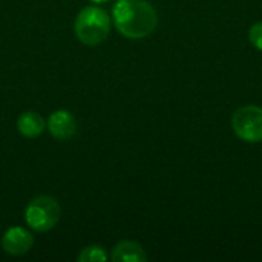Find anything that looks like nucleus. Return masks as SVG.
<instances>
[{
	"label": "nucleus",
	"mask_w": 262,
	"mask_h": 262,
	"mask_svg": "<svg viewBox=\"0 0 262 262\" xmlns=\"http://www.w3.org/2000/svg\"><path fill=\"white\" fill-rule=\"evenodd\" d=\"M112 18L118 32L127 38H144L158 25V14L146 0H118Z\"/></svg>",
	"instance_id": "f257e3e1"
},
{
	"label": "nucleus",
	"mask_w": 262,
	"mask_h": 262,
	"mask_svg": "<svg viewBox=\"0 0 262 262\" xmlns=\"http://www.w3.org/2000/svg\"><path fill=\"white\" fill-rule=\"evenodd\" d=\"M74 28L83 45L97 46L111 34V17L107 11L100 6H86L78 12Z\"/></svg>",
	"instance_id": "f03ea898"
},
{
	"label": "nucleus",
	"mask_w": 262,
	"mask_h": 262,
	"mask_svg": "<svg viewBox=\"0 0 262 262\" xmlns=\"http://www.w3.org/2000/svg\"><path fill=\"white\" fill-rule=\"evenodd\" d=\"M61 216V209L58 201L49 195H40L31 200L25 209V221L26 224L38 232H48L54 229Z\"/></svg>",
	"instance_id": "7ed1b4c3"
},
{
	"label": "nucleus",
	"mask_w": 262,
	"mask_h": 262,
	"mask_svg": "<svg viewBox=\"0 0 262 262\" xmlns=\"http://www.w3.org/2000/svg\"><path fill=\"white\" fill-rule=\"evenodd\" d=\"M232 127L238 138L246 143L262 141V107L247 104L235 111Z\"/></svg>",
	"instance_id": "20e7f679"
},
{
	"label": "nucleus",
	"mask_w": 262,
	"mask_h": 262,
	"mask_svg": "<svg viewBox=\"0 0 262 262\" xmlns=\"http://www.w3.org/2000/svg\"><path fill=\"white\" fill-rule=\"evenodd\" d=\"M34 236L23 227H11L2 236V249L11 256H21L31 250Z\"/></svg>",
	"instance_id": "39448f33"
},
{
	"label": "nucleus",
	"mask_w": 262,
	"mask_h": 262,
	"mask_svg": "<svg viewBox=\"0 0 262 262\" xmlns=\"http://www.w3.org/2000/svg\"><path fill=\"white\" fill-rule=\"evenodd\" d=\"M48 129L51 132V135L57 140L66 141L69 138H72L77 132V120L75 117L66 111V109H60L55 111L49 115L48 120Z\"/></svg>",
	"instance_id": "423d86ee"
},
{
	"label": "nucleus",
	"mask_w": 262,
	"mask_h": 262,
	"mask_svg": "<svg viewBox=\"0 0 262 262\" xmlns=\"http://www.w3.org/2000/svg\"><path fill=\"white\" fill-rule=\"evenodd\" d=\"M111 259L115 262H144L147 261V255L138 243L121 241L112 249Z\"/></svg>",
	"instance_id": "0eeeda50"
},
{
	"label": "nucleus",
	"mask_w": 262,
	"mask_h": 262,
	"mask_svg": "<svg viewBox=\"0 0 262 262\" xmlns=\"http://www.w3.org/2000/svg\"><path fill=\"white\" fill-rule=\"evenodd\" d=\"M17 129L25 138H35L43 134V130L46 129V123L38 112L28 111L18 117Z\"/></svg>",
	"instance_id": "6e6552de"
},
{
	"label": "nucleus",
	"mask_w": 262,
	"mask_h": 262,
	"mask_svg": "<svg viewBox=\"0 0 262 262\" xmlns=\"http://www.w3.org/2000/svg\"><path fill=\"white\" fill-rule=\"evenodd\" d=\"M77 259L78 262H104L109 259V256L101 246H89L80 252Z\"/></svg>",
	"instance_id": "1a4fd4ad"
},
{
	"label": "nucleus",
	"mask_w": 262,
	"mask_h": 262,
	"mask_svg": "<svg viewBox=\"0 0 262 262\" xmlns=\"http://www.w3.org/2000/svg\"><path fill=\"white\" fill-rule=\"evenodd\" d=\"M249 40H250V43H252L256 49L262 51V21L255 23V25L249 29Z\"/></svg>",
	"instance_id": "9d476101"
},
{
	"label": "nucleus",
	"mask_w": 262,
	"mask_h": 262,
	"mask_svg": "<svg viewBox=\"0 0 262 262\" xmlns=\"http://www.w3.org/2000/svg\"><path fill=\"white\" fill-rule=\"evenodd\" d=\"M92 3H97V5H100V3H106L107 0H91Z\"/></svg>",
	"instance_id": "9b49d317"
}]
</instances>
